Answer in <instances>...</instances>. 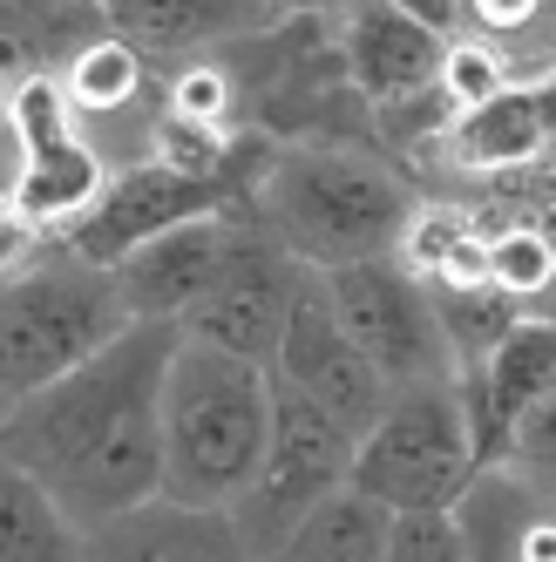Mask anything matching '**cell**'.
<instances>
[{"instance_id": "cell-22", "label": "cell", "mask_w": 556, "mask_h": 562, "mask_svg": "<svg viewBox=\"0 0 556 562\" xmlns=\"http://www.w3.org/2000/svg\"><path fill=\"white\" fill-rule=\"evenodd\" d=\"M136 89H143V48H130L123 34H115V42L82 48V55H75V68H68V82H62L68 109H82V115H115Z\"/></svg>"}, {"instance_id": "cell-19", "label": "cell", "mask_w": 556, "mask_h": 562, "mask_svg": "<svg viewBox=\"0 0 556 562\" xmlns=\"http://www.w3.org/2000/svg\"><path fill=\"white\" fill-rule=\"evenodd\" d=\"M387 529L393 508H380L367 488L346 481L326 502H312L258 562H387Z\"/></svg>"}, {"instance_id": "cell-17", "label": "cell", "mask_w": 556, "mask_h": 562, "mask_svg": "<svg viewBox=\"0 0 556 562\" xmlns=\"http://www.w3.org/2000/svg\"><path fill=\"white\" fill-rule=\"evenodd\" d=\"M442 156L462 164V170H530V164H549V130H543L536 89L509 82L502 95L462 109L455 123H442Z\"/></svg>"}, {"instance_id": "cell-7", "label": "cell", "mask_w": 556, "mask_h": 562, "mask_svg": "<svg viewBox=\"0 0 556 562\" xmlns=\"http://www.w3.org/2000/svg\"><path fill=\"white\" fill-rule=\"evenodd\" d=\"M320 285H326V305L346 326V339L374 359L387 386H421V380L455 373V352H448L427 278L408 271L401 258L333 265V271H320Z\"/></svg>"}, {"instance_id": "cell-25", "label": "cell", "mask_w": 556, "mask_h": 562, "mask_svg": "<svg viewBox=\"0 0 556 562\" xmlns=\"http://www.w3.org/2000/svg\"><path fill=\"white\" fill-rule=\"evenodd\" d=\"M509 461H515V468H536V474H556V380L536 393V407L515 420Z\"/></svg>"}, {"instance_id": "cell-9", "label": "cell", "mask_w": 556, "mask_h": 562, "mask_svg": "<svg viewBox=\"0 0 556 562\" xmlns=\"http://www.w3.org/2000/svg\"><path fill=\"white\" fill-rule=\"evenodd\" d=\"M271 373L292 380V386L312 400V407H326L353 440H360V434L380 420L387 393H393V386L380 380V367L346 339V326L333 318L320 271L299 278L292 312H286V333H278V352H271Z\"/></svg>"}, {"instance_id": "cell-18", "label": "cell", "mask_w": 556, "mask_h": 562, "mask_svg": "<svg viewBox=\"0 0 556 562\" xmlns=\"http://www.w3.org/2000/svg\"><path fill=\"white\" fill-rule=\"evenodd\" d=\"M278 0H109V21L130 48H197L278 27Z\"/></svg>"}, {"instance_id": "cell-21", "label": "cell", "mask_w": 556, "mask_h": 562, "mask_svg": "<svg viewBox=\"0 0 556 562\" xmlns=\"http://www.w3.org/2000/svg\"><path fill=\"white\" fill-rule=\"evenodd\" d=\"M434 292V312H442V333H448V352H455V373H468L475 359H489L515 318H530L502 285H427Z\"/></svg>"}, {"instance_id": "cell-23", "label": "cell", "mask_w": 556, "mask_h": 562, "mask_svg": "<svg viewBox=\"0 0 556 562\" xmlns=\"http://www.w3.org/2000/svg\"><path fill=\"white\" fill-rule=\"evenodd\" d=\"M387 562H468L455 508H401L387 529Z\"/></svg>"}, {"instance_id": "cell-4", "label": "cell", "mask_w": 556, "mask_h": 562, "mask_svg": "<svg viewBox=\"0 0 556 562\" xmlns=\"http://www.w3.org/2000/svg\"><path fill=\"white\" fill-rule=\"evenodd\" d=\"M123 326L130 305L115 292V271L75 258L68 245L62 258H34L27 271L0 278V386L14 400L48 386L102 352Z\"/></svg>"}, {"instance_id": "cell-24", "label": "cell", "mask_w": 556, "mask_h": 562, "mask_svg": "<svg viewBox=\"0 0 556 562\" xmlns=\"http://www.w3.org/2000/svg\"><path fill=\"white\" fill-rule=\"evenodd\" d=\"M442 102L462 115V109H475V102H489V95H502L509 89V75H502V61H496V48L489 42H448V55H442Z\"/></svg>"}, {"instance_id": "cell-27", "label": "cell", "mask_w": 556, "mask_h": 562, "mask_svg": "<svg viewBox=\"0 0 556 562\" xmlns=\"http://www.w3.org/2000/svg\"><path fill=\"white\" fill-rule=\"evenodd\" d=\"M42 237H48V224L21 217L14 204L0 211V278H14V271H27L34 258H42Z\"/></svg>"}, {"instance_id": "cell-20", "label": "cell", "mask_w": 556, "mask_h": 562, "mask_svg": "<svg viewBox=\"0 0 556 562\" xmlns=\"http://www.w3.org/2000/svg\"><path fill=\"white\" fill-rule=\"evenodd\" d=\"M0 562H82V529L21 461L0 454Z\"/></svg>"}, {"instance_id": "cell-14", "label": "cell", "mask_w": 556, "mask_h": 562, "mask_svg": "<svg viewBox=\"0 0 556 562\" xmlns=\"http://www.w3.org/2000/svg\"><path fill=\"white\" fill-rule=\"evenodd\" d=\"M462 380V400H468V427H475V454H482V468L509 461V440H515V420H523L536 407V393L556 380V318L549 312H530L515 318L509 339L475 359Z\"/></svg>"}, {"instance_id": "cell-11", "label": "cell", "mask_w": 556, "mask_h": 562, "mask_svg": "<svg viewBox=\"0 0 556 562\" xmlns=\"http://www.w3.org/2000/svg\"><path fill=\"white\" fill-rule=\"evenodd\" d=\"M299 278H305V265L292 251H278L258 224H245V231H237V245H231V258H224V271L211 278V292L184 312V333L271 367Z\"/></svg>"}, {"instance_id": "cell-3", "label": "cell", "mask_w": 556, "mask_h": 562, "mask_svg": "<svg viewBox=\"0 0 556 562\" xmlns=\"http://www.w3.org/2000/svg\"><path fill=\"white\" fill-rule=\"evenodd\" d=\"M271 434V367L190 339L164 380V488L184 508H231L252 488Z\"/></svg>"}, {"instance_id": "cell-28", "label": "cell", "mask_w": 556, "mask_h": 562, "mask_svg": "<svg viewBox=\"0 0 556 562\" xmlns=\"http://www.w3.org/2000/svg\"><path fill=\"white\" fill-rule=\"evenodd\" d=\"M393 8L414 14V21L434 27V34H448V42H455V27L468 21V0H393Z\"/></svg>"}, {"instance_id": "cell-13", "label": "cell", "mask_w": 556, "mask_h": 562, "mask_svg": "<svg viewBox=\"0 0 556 562\" xmlns=\"http://www.w3.org/2000/svg\"><path fill=\"white\" fill-rule=\"evenodd\" d=\"M252 224V211H224V217H190L156 231L149 245H136L123 265H115V292H123L130 318H177L211 292V278L224 271L237 231Z\"/></svg>"}, {"instance_id": "cell-30", "label": "cell", "mask_w": 556, "mask_h": 562, "mask_svg": "<svg viewBox=\"0 0 556 562\" xmlns=\"http://www.w3.org/2000/svg\"><path fill=\"white\" fill-rule=\"evenodd\" d=\"M8 407H14V393H8V386H0V420H8Z\"/></svg>"}, {"instance_id": "cell-8", "label": "cell", "mask_w": 556, "mask_h": 562, "mask_svg": "<svg viewBox=\"0 0 556 562\" xmlns=\"http://www.w3.org/2000/svg\"><path fill=\"white\" fill-rule=\"evenodd\" d=\"M224 211H252V190L237 177H197V170H177L164 156H149V164L102 183L96 204L62 231V245L75 258L115 271L136 245H149L156 231L190 224V217H224Z\"/></svg>"}, {"instance_id": "cell-29", "label": "cell", "mask_w": 556, "mask_h": 562, "mask_svg": "<svg viewBox=\"0 0 556 562\" xmlns=\"http://www.w3.org/2000/svg\"><path fill=\"white\" fill-rule=\"evenodd\" d=\"M278 8H326V0H278Z\"/></svg>"}, {"instance_id": "cell-16", "label": "cell", "mask_w": 556, "mask_h": 562, "mask_svg": "<svg viewBox=\"0 0 556 562\" xmlns=\"http://www.w3.org/2000/svg\"><path fill=\"white\" fill-rule=\"evenodd\" d=\"M468 562H556V474L496 461L455 502Z\"/></svg>"}, {"instance_id": "cell-6", "label": "cell", "mask_w": 556, "mask_h": 562, "mask_svg": "<svg viewBox=\"0 0 556 562\" xmlns=\"http://www.w3.org/2000/svg\"><path fill=\"white\" fill-rule=\"evenodd\" d=\"M353 448H360V440H353L326 407H312L292 380L271 373V434H265V454H258L252 488L231 502V521L245 529L252 555H265L312 502H326L333 488H346V481H353Z\"/></svg>"}, {"instance_id": "cell-15", "label": "cell", "mask_w": 556, "mask_h": 562, "mask_svg": "<svg viewBox=\"0 0 556 562\" xmlns=\"http://www.w3.org/2000/svg\"><path fill=\"white\" fill-rule=\"evenodd\" d=\"M82 562H258L231 508H184L149 495L123 515L82 529Z\"/></svg>"}, {"instance_id": "cell-12", "label": "cell", "mask_w": 556, "mask_h": 562, "mask_svg": "<svg viewBox=\"0 0 556 562\" xmlns=\"http://www.w3.org/2000/svg\"><path fill=\"white\" fill-rule=\"evenodd\" d=\"M442 55H448V34L421 27L414 14L393 8V0H346L340 61H346L353 95H367L380 109L421 102V95H434V82H442Z\"/></svg>"}, {"instance_id": "cell-5", "label": "cell", "mask_w": 556, "mask_h": 562, "mask_svg": "<svg viewBox=\"0 0 556 562\" xmlns=\"http://www.w3.org/2000/svg\"><path fill=\"white\" fill-rule=\"evenodd\" d=\"M482 474L468 427L462 380H421L393 386L380 420L353 448V488H367L380 508H455L468 495V481Z\"/></svg>"}, {"instance_id": "cell-26", "label": "cell", "mask_w": 556, "mask_h": 562, "mask_svg": "<svg viewBox=\"0 0 556 562\" xmlns=\"http://www.w3.org/2000/svg\"><path fill=\"white\" fill-rule=\"evenodd\" d=\"M556 0H468V21L482 34H530Z\"/></svg>"}, {"instance_id": "cell-2", "label": "cell", "mask_w": 556, "mask_h": 562, "mask_svg": "<svg viewBox=\"0 0 556 562\" xmlns=\"http://www.w3.org/2000/svg\"><path fill=\"white\" fill-rule=\"evenodd\" d=\"M414 217H421L414 190L387 164H374L360 149H340V143L278 149L252 190V224L278 251H292L305 271L401 258Z\"/></svg>"}, {"instance_id": "cell-1", "label": "cell", "mask_w": 556, "mask_h": 562, "mask_svg": "<svg viewBox=\"0 0 556 562\" xmlns=\"http://www.w3.org/2000/svg\"><path fill=\"white\" fill-rule=\"evenodd\" d=\"M177 346V318H130L102 352L21 393L0 420V454L42 481L75 529L164 488V380Z\"/></svg>"}, {"instance_id": "cell-10", "label": "cell", "mask_w": 556, "mask_h": 562, "mask_svg": "<svg viewBox=\"0 0 556 562\" xmlns=\"http://www.w3.org/2000/svg\"><path fill=\"white\" fill-rule=\"evenodd\" d=\"M14 136H21V177L8 204L48 231H68L96 196H102V164L96 149L75 136V115L55 75H34V82L14 89Z\"/></svg>"}]
</instances>
